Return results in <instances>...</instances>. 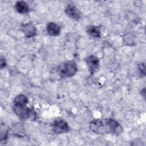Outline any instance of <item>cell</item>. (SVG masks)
Listing matches in <instances>:
<instances>
[{"mask_svg":"<svg viewBox=\"0 0 146 146\" xmlns=\"http://www.w3.org/2000/svg\"><path fill=\"white\" fill-rule=\"evenodd\" d=\"M78 71V67L75 62L69 60L59 65L57 71L61 78H67L74 76Z\"/></svg>","mask_w":146,"mask_h":146,"instance_id":"obj_1","label":"cell"},{"mask_svg":"<svg viewBox=\"0 0 146 146\" xmlns=\"http://www.w3.org/2000/svg\"><path fill=\"white\" fill-rule=\"evenodd\" d=\"M13 111L21 119H35L36 116L35 112L28 107L26 106H18L14 105L13 107Z\"/></svg>","mask_w":146,"mask_h":146,"instance_id":"obj_2","label":"cell"},{"mask_svg":"<svg viewBox=\"0 0 146 146\" xmlns=\"http://www.w3.org/2000/svg\"><path fill=\"white\" fill-rule=\"evenodd\" d=\"M104 124L106 133L119 135L123 131V128L120 124L113 119H106L104 121Z\"/></svg>","mask_w":146,"mask_h":146,"instance_id":"obj_3","label":"cell"},{"mask_svg":"<svg viewBox=\"0 0 146 146\" xmlns=\"http://www.w3.org/2000/svg\"><path fill=\"white\" fill-rule=\"evenodd\" d=\"M52 131L55 133H67L70 130L68 123L62 119H56L52 124Z\"/></svg>","mask_w":146,"mask_h":146,"instance_id":"obj_4","label":"cell"},{"mask_svg":"<svg viewBox=\"0 0 146 146\" xmlns=\"http://www.w3.org/2000/svg\"><path fill=\"white\" fill-rule=\"evenodd\" d=\"M86 62L88 70L91 74H94L98 70L100 64V60L98 57L94 55H90L86 58Z\"/></svg>","mask_w":146,"mask_h":146,"instance_id":"obj_5","label":"cell"},{"mask_svg":"<svg viewBox=\"0 0 146 146\" xmlns=\"http://www.w3.org/2000/svg\"><path fill=\"white\" fill-rule=\"evenodd\" d=\"M66 14L71 19L79 21L81 18V13L79 10L71 3H68L65 7Z\"/></svg>","mask_w":146,"mask_h":146,"instance_id":"obj_6","label":"cell"},{"mask_svg":"<svg viewBox=\"0 0 146 146\" xmlns=\"http://www.w3.org/2000/svg\"><path fill=\"white\" fill-rule=\"evenodd\" d=\"M90 128L92 132L96 133L102 134L106 133L104 121L100 119H96L91 121L90 123Z\"/></svg>","mask_w":146,"mask_h":146,"instance_id":"obj_7","label":"cell"},{"mask_svg":"<svg viewBox=\"0 0 146 146\" xmlns=\"http://www.w3.org/2000/svg\"><path fill=\"white\" fill-rule=\"evenodd\" d=\"M22 31L27 38L34 37L36 35V29L32 23H27L22 26Z\"/></svg>","mask_w":146,"mask_h":146,"instance_id":"obj_8","label":"cell"},{"mask_svg":"<svg viewBox=\"0 0 146 146\" xmlns=\"http://www.w3.org/2000/svg\"><path fill=\"white\" fill-rule=\"evenodd\" d=\"M46 29L48 34L51 36H57L60 33V27L54 22H49Z\"/></svg>","mask_w":146,"mask_h":146,"instance_id":"obj_9","label":"cell"},{"mask_svg":"<svg viewBox=\"0 0 146 146\" xmlns=\"http://www.w3.org/2000/svg\"><path fill=\"white\" fill-rule=\"evenodd\" d=\"M16 11L20 14H26L29 13L30 9L27 3L23 1H17L15 5Z\"/></svg>","mask_w":146,"mask_h":146,"instance_id":"obj_10","label":"cell"},{"mask_svg":"<svg viewBox=\"0 0 146 146\" xmlns=\"http://www.w3.org/2000/svg\"><path fill=\"white\" fill-rule=\"evenodd\" d=\"M87 33L94 38H100L101 36L100 27L96 26H90L87 29Z\"/></svg>","mask_w":146,"mask_h":146,"instance_id":"obj_11","label":"cell"},{"mask_svg":"<svg viewBox=\"0 0 146 146\" xmlns=\"http://www.w3.org/2000/svg\"><path fill=\"white\" fill-rule=\"evenodd\" d=\"M28 103L27 98L24 95H19L14 99V104L18 106H26Z\"/></svg>","mask_w":146,"mask_h":146,"instance_id":"obj_12","label":"cell"},{"mask_svg":"<svg viewBox=\"0 0 146 146\" xmlns=\"http://www.w3.org/2000/svg\"><path fill=\"white\" fill-rule=\"evenodd\" d=\"M138 68L140 71V74L143 76H145V65L144 62L140 63L138 65Z\"/></svg>","mask_w":146,"mask_h":146,"instance_id":"obj_13","label":"cell"},{"mask_svg":"<svg viewBox=\"0 0 146 146\" xmlns=\"http://www.w3.org/2000/svg\"><path fill=\"white\" fill-rule=\"evenodd\" d=\"M6 66V62L5 59L3 58H1V67L3 68V67H5Z\"/></svg>","mask_w":146,"mask_h":146,"instance_id":"obj_14","label":"cell"}]
</instances>
